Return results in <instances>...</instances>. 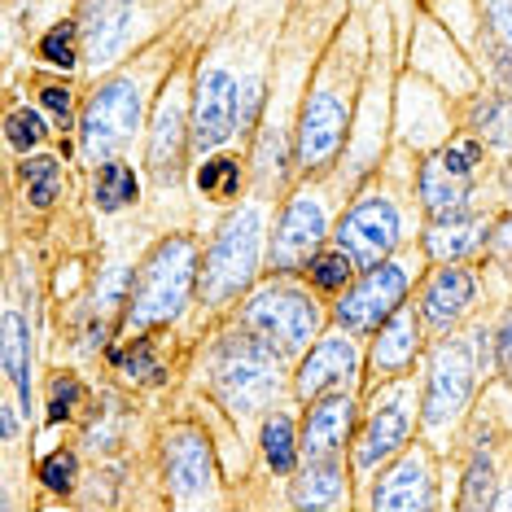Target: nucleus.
I'll return each instance as SVG.
<instances>
[{
	"label": "nucleus",
	"instance_id": "6ab92c4d",
	"mask_svg": "<svg viewBox=\"0 0 512 512\" xmlns=\"http://www.w3.org/2000/svg\"><path fill=\"white\" fill-rule=\"evenodd\" d=\"M298 464H302V403L289 394L263 416L259 442H254V469L237 486V508H246L250 491L263 482L281 486V504H285V482L298 473Z\"/></svg>",
	"mask_w": 512,
	"mask_h": 512
},
{
	"label": "nucleus",
	"instance_id": "a211bd4d",
	"mask_svg": "<svg viewBox=\"0 0 512 512\" xmlns=\"http://www.w3.org/2000/svg\"><path fill=\"white\" fill-rule=\"evenodd\" d=\"M364 355H368V342L355 337L351 329L342 324H329L311 351L294 364V399L298 403H311V399H324V394H346V390H364Z\"/></svg>",
	"mask_w": 512,
	"mask_h": 512
},
{
	"label": "nucleus",
	"instance_id": "20e7f679",
	"mask_svg": "<svg viewBox=\"0 0 512 512\" xmlns=\"http://www.w3.org/2000/svg\"><path fill=\"white\" fill-rule=\"evenodd\" d=\"M372 71V22L368 9L351 5L337 31L324 44L316 71H311L307 97L298 114V141H294V180H311L333 171L346 158L364 110Z\"/></svg>",
	"mask_w": 512,
	"mask_h": 512
},
{
	"label": "nucleus",
	"instance_id": "b1692460",
	"mask_svg": "<svg viewBox=\"0 0 512 512\" xmlns=\"http://www.w3.org/2000/svg\"><path fill=\"white\" fill-rule=\"evenodd\" d=\"M482 189L486 180H469V176H456V171L442 162L438 149L429 154H416V197H421V211H425V224L429 219H451L460 211H491L482 202Z\"/></svg>",
	"mask_w": 512,
	"mask_h": 512
},
{
	"label": "nucleus",
	"instance_id": "7c9ffc66",
	"mask_svg": "<svg viewBox=\"0 0 512 512\" xmlns=\"http://www.w3.org/2000/svg\"><path fill=\"white\" fill-rule=\"evenodd\" d=\"M31 66L84 79V31H79V18L71 9L36 31V40H31Z\"/></svg>",
	"mask_w": 512,
	"mask_h": 512
},
{
	"label": "nucleus",
	"instance_id": "f8f14e48",
	"mask_svg": "<svg viewBox=\"0 0 512 512\" xmlns=\"http://www.w3.org/2000/svg\"><path fill=\"white\" fill-rule=\"evenodd\" d=\"M359 184L342 167L324 171L311 180H294L285 202L272 215V237H267V272H298L311 263V254L329 246L337 215L346 211Z\"/></svg>",
	"mask_w": 512,
	"mask_h": 512
},
{
	"label": "nucleus",
	"instance_id": "c756f323",
	"mask_svg": "<svg viewBox=\"0 0 512 512\" xmlns=\"http://www.w3.org/2000/svg\"><path fill=\"white\" fill-rule=\"evenodd\" d=\"M460 127L491 149V158H512V92L482 88L460 101Z\"/></svg>",
	"mask_w": 512,
	"mask_h": 512
},
{
	"label": "nucleus",
	"instance_id": "4468645a",
	"mask_svg": "<svg viewBox=\"0 0 512 512\" xmlns=\"http://www.w3.org/2000/svg\"><path fill=\"white\" fill-rule=\"evenodd\" d=\"M508 281L499 267H491L486 259H464V263H429L425 276L412 289V307L421 316L425 337L434 342L442 333L464 329L473 316L499 307L495 285Z\"/></svg>",
	"mask_w": 512,
	"mask_h": 512
},
{
	"label": "nucleus",
	"instance_id": "423d86ee",
	"mask_svg": "<svg viewBox=\"0 0 512 512\" xmlns=\"http://www.w3.org/2000/svg\"><path fill=\"white\" fill-rule=\"evenodd\" d=\"M425 211L416 197V149L390 141L381 162L359 180L346 211L333 224V246H342L364 267H377L381 259L399 254L403 246L421 241Z\"/></svg>",
	"mask_w": 512,
	"mask_h": 512
},
{
	"label": "nucleus",
	"instance_id": "c85d7f7f",
	"mask_svg": "<svg viewBox=\"0 0 512 512\" xmlns=\"http://www.w3.org/2000/svg\"><path fill=\"white\" fill-rule=\"evenodd\" d=\"M0 132H5V149L9 154H36V149H62L71 136H62L53 127V119L44 114L36 101H22L14 84H5V119H0Z\"/></svg>",
	"mask_w": 512,
	"mask_h": 512
},
{
	"label": "nucleus",
	"instance_id": "dca6fc26",
	"mask_svg": "<svg viewBox=\"0 0 512 512\" xmlns=\"http://www.w3.org/2000/svg\"><path fill=\"white\" fill-rule=\"evenodd\" d=\"M364 512H438L451 508V473L447 460L425 438L407 442L386 469L372 473V482L359 491Z\"/></svg>",
	"mask_w": 512,
	"mask_h": 512
},
{
	"label": "nucleus",
	"instance_id": "f03ea898",
	"mask_svg": "<svg viewBox=\"0 0 512 512\" xmlns=\"http://www.w3.org/2000/svg\"><path fill=\"white\" fill-rule=\"evenodd\" d=\"M228 5L206 0L197 14H189L180 27H171L167 36L149 40L145 49H136L127 62H119L114 71L84 84V101H79V167H97L106 158L132 154V145L145 136V123L154 114V101L162 84L171 79V71L189 57L193 49H202V40L211 36V27L219 22Z\"/></svg>",
	"mask_w": 512,
	"mask_h": 512
},
{
	"label": "nucleus",
	"instance_id": "1a4fd4ad",
	"mask_svg": "<svg viewBox=\"0 0 512 512\" xmlns=\"http://www.w3.org/2000/svg\"><path fill=\"white\" fill-rule=\"evenodd\" d=\"M202 254L206 237L197 224L180 228H162L145 241L141 259L132 272V289H127L119 333H149V329H167L180 324L197 302V276H202Z\"/></svg>",
	"mask_w": 512,
	"mask_h": 512
},
{
	"label": "nucleus",
	"instance_id": "f3484780",
	"mask_svg": "<svg viewBox=\"0 0 512 512\" xmlns=\"http://www.w3.org/2000/svg\"><path fill=\"white\" fill-rule=\"evenodd\" d=\"M460 132V101L451 92H442L434 79H425L412 66H399L394 79V141L429 154L442 141Z\"/></svg>",
	"mask_w": 512,
	"mask_h": 512
},
{
	"label": "nucleus",
	"instance_id": "a878e982",
	"mask_svg": "<svg viewBox=\"0 0 512 512\" xmlns=\"http://www.w3.org/2000/svg\"><path fill=\"white\" fill-rule=\"evenodd\" d=\"M88 202L101 219H136L145 206V176L141 162L132 158H106L88 167Z\"/></svg>",
	"mask_w": 512,
	"mask_h": 512
},
{
	"label": "nucleus",
	"instance_id": "2f4dec72",
	"mask_svg": "<svg viewBox=\"0 0 512 512\" xmlns=\"http://www.w3.org/2000/svg\"><path fill=\"white\" fill-rule=\"evenodd\" d=\"M486 18L482 44V79L486 88L512 92V0H477Z\"/></svg>",
	"mask_w": 512,
	"mask_h": 512
},
{
	"label": "nucleus",
	"instance_id": "2eb2a0df",
	"mask_svg": "<svg viewBox=\"0 0 512 512\" xmlns=\"http://www.w3.org/2000/svg\"><path fill=\"white\" fill-rule=\"evenodd\" d=\"M425 267H429V259H425L421 241H412V246H403L399 254L381 259L377 267H364L351 281V289L333 298V324H342V329H351L355 337L368 342V337L412 298Z\"/></svg>",
	"mask_w": 512,
	"mask_h": 512
},
{
	"label": "nucleus",
	"instance_id": "393cba45",
	"mask_svg": "<svg viewBox=\"0 0 512 512\" xmlns=\"http://www.w3.org/2000/svg\"><path fill=\"white\" fill-rule=\"evenodd\" d=\"M92 390L97 381H88L75 364H53L49 372L40 377V421H36V442L53 429H71L79 425V416L88 412L92 403Z\"/></svg>",
	"mask_w": 512,
	"mask_h": 512
},
{
	"label": "nucleus",
	"instance_id": "cd10ccee",
	"mask_svg": "<svg viewBox=\"0 0 512 512\" xmlns=\"http://www.w3.org/2000/svg\"><path fill=\"white\" fill-rule=\"evenodd\" d=\"M193 193L202 197L206 206H237L241 197L250 193V149L246 145H228L219 154L193 162Z\"/></svg>",
	"mask_w": 512,
	"mask_h": 512
},
{
	"label": "nucleus",
	"instance_id": "9b49d317",
	"mask_svg": "<svg viewBox=\"0 0 512 512\" xmlns=\"http://www.w3.org/2000/svg\"><path fill=\"white\" fill-rule=\"evenodd\" d=\"M232 320L276 346L289 364H298L311 342L333 324V302L316 294L298 272H263V281L237 302Z\"/></svg>",
	"mask_w": 512,
	"mask_h": 512
},
{
	"label": "nucleus",
	"instance_id": "9d476101",
	"mask_svg": "<svg viewBox=\"0 0 512 512\" xmlns=\"http://www.w3.org/2000/svg\"><path fill=\"white\" fill-rule=\"evenodd\" d=\"M206 0H71L84 31V84L114 71L149 40L167 36Z\"/></svg>",
	"mask_w": 512,
	"mask_h": 512
},
{
	"label": "nucleus",
	"instance_id": "c9c22d12",
	"mask_svg": "<svg viewBox=\"0 0 512 512\" xmlns=\"http://www.w3.org/2000/svg\"><path fill=\"white\" fill-rule=\"evenodd\" d=\"M9 5H14V0H5V9H9Z\"/></svg>",
	"mask_w": 512,
	"mask_h": 512
},
{
	"label": "nucleus",
	"instance_id": "f704fd0d",
	"mask_svg": "<svg viewBox=\"0 0 512 512\" xmlns=\"http://www.w3.org/2000/svg\"><path fill=\"white\" fill-rule=\"evenodd\" d=\"M482 259L491 263V267H499L504 276H512V206H508V211H499V215H495V224H491V237H486Z\"/></svg>",
	"mask_w": 512,
	"mask_h": 512
},
{
	"label": "nucleus",
	"instance_id": "39448f33",
	"mask_svg": "<svg viewBox=\"0 0 512 512\" xmlns=\"http://www.w3.org/2000/svg\"><path fill=\"white\" fill-rule=\"evenodd\" d=\"M486 381H495V307L434 337L421 359V438L447 464Z\"/></svg>",
	"mask_w": 512,
	"mask_h": 512
},
{
	"label": "nucleus",
	"instance_id": "ddd939ff",
	"mask_svg": "<svg viewBox=\"0 0 512 512\" xmlns=\"http://www.w3.org/2000/svg\"><path fill=\"white\" fill-rule=\"evenodd\" d=\"M416 438H421V372L364 390V412H359V429L351 438V469L359 491Z\"/></svg>",
	"mask_w": 512,
	"mask_h": 512
},
{
	"label": "nucleus",
	"instance_id": "412c9836",
	"mask_svg": "<svg viewBox=\"0 0 512 512\" xmlns=\"http://www.w3.org/2000/svg\"><path fill=\"white\" fill-rule=\"evenodd\" d=\"M359 504V482L351 456H316L302 460L285 482V508L298 512H346Z\"/></svg>",
	"mask_w": 512,
	"mask_h": 512
},
{
	"label": "nucleus",
	"instance_id": "5701e85b",
	"mask_svg": "<svg viewBox=\"0 0 512 512\" xmlns=\"http://www.w3.org/2000/svg\"><path fill=\"white\" fill-rule=\"evenodd\" d=\"M0 372L18 390L22 407H27L31 425H36L40 407V377H36V324L22 311L18 298L5 294V316H0Z\"/></svg>",
	"mask_w": 512,
	"mask_h": 512
},
{
	"label": "nucleus",
	"instance_id": "7ed1b4c3",
	"mask_svg": "<svg viewBox=\"0 0 512 512\" xmlns=\"http://www.w3.org/2000/svg\"><path fill=\"white\" fill-rule=\"evenodd\" d=\"M351 5L355 0H285L272 71H267L263 119L250 141V189L272 197V202H285V193L294 189V141L302 97H307L311 71H316L324 44Z\"/></svg>",
	"mask_w": 512,
	"mask_h": 512
},
{
	"label": "nucleus",
	"instance_id": "72a5a7b5",
	"mask_svg": "<svg viewBox=\"0 0 512 512\" xmlns=\"http://www.w3.org/2000/svg\"><path fill=\"white\" fill-rule=\"evenodd\" d=\"M495 377L512 390V298L495 307Z\"/></svg>",
	"mask_w": 512,
	"mask_h": 512
},
{
	"label": "nucleus",
	"instance_id": "473e14b6",
	"mask_svg": "<svg viewBox=\"0 0 512 512\" xmlns=\"http://www.w3.org/2000/svg\"><path fill=\"white\" fill-rule=\"evenodd\" d=\"M355 276H359V263L342 246H333V241H329V246H320L316 254H311V263L302 267V281L316 289V294H324L329 302L337 294H346Z\"/></svg>",
	"mask_w": 512,
	"mask_h": 512
},
{
	"label": "nucleus",
	"instance_id": "6e6552de",
	"mask_svg": "<svg viewBox=\"0 0 512 512\" xmlns=\"http://www.w3.org/2000/svg\"><path fill=\"white\" fill-rule=\"evenodd\" d=\"M154 464H158L162 499H167L171 512L232 508V499H237L215 425L206 421V412L184 386L158 407Z\"/></svg>",
	"mask_w": 512,
	"mask_h": 512
},
{
	"label": "nucleus",
	"instance_id": "4be33fe9",
	"mask_svg": "<svg viewBox=\"0 0 512 512\" xmlns=\"http://www.w3.org/2000/svg\"><path fill=\"white\" fill-rule=\"evenodd\" d=\"M364 394H324V399L302 403V460L316 456H351V438L359 429Z\"/></svg>",
	"mask_w": 512,
	"mask_h": 512
},
{
	"label": "nucleus",
	"instance_id": "aec40b11",
	"mask_svg": "<svg viewBox=\"0 0 512 512\" xmlns=\"http://www.w3.org/2000/svg\"><path fill=\"white\" fill-rule=\"evenodd\" d=\"M425 346H429V337H425V329H421V316H416L412 298H407L403 307L394 311V316L368 337L364 390L381 386V381H394V377H407V372H421ZM364 390H359V394H364Z\"/></svg>",
	"mask_w": 512,
	"mask_h": 512
},
{
	"label": "nucleus",
	"instance_id": "f257e3e1",
	"mask_svg": "<svg viewBox=\"0 0 512 512\" xmlns=\"http://www.w3.org/2000/svg\"><path fill=\"white\" fill-rule=\"evenodd\" d=\"M184 390L215 425V438L232 473V491H237L254 469V442H259L263 416L294 394V364L228 316L211 324L197 342ZM232 508H237V499H232Z\"/></svg>",
	"mask_w": 512,
	"mask_h": 512
},
{
	"label": "nucleus",
	"instance_id": "bb28decb",
	"mask_svg": "<svg viewBox=\"0 0 512 512\" xmlns=\"http://www.w3.org/2000/svg\"><path fill=\"white\" fill-rule=\"evenodd\" d=\"M499 211H460L451 219H429L421 228V246L429 263H464V259H482L486 237H491Z\"/></svg>",
	"mask_w": 512,
	"mask_h": 512
},
{
	"label": "nucleus",
	"instance_id": "0eeeda50",
	"mask_svg": "<svg viewBox=\"0 0 512 512\" xmlns=\"http://www.w3.org/2000/svg\"><path fill=\"white\" fill-rule=\"evenodd\" d=\"M276 206L281 202L250 189L237 206H228L215 219L211 237H206V254H202V276H197V302L189 316H184V324L197 337H206L211 324L228 320L237 311V302L263 281Z\"/></svg>",
	"mask_w": 512,
	"mask_h": 512
}]
</instances>
